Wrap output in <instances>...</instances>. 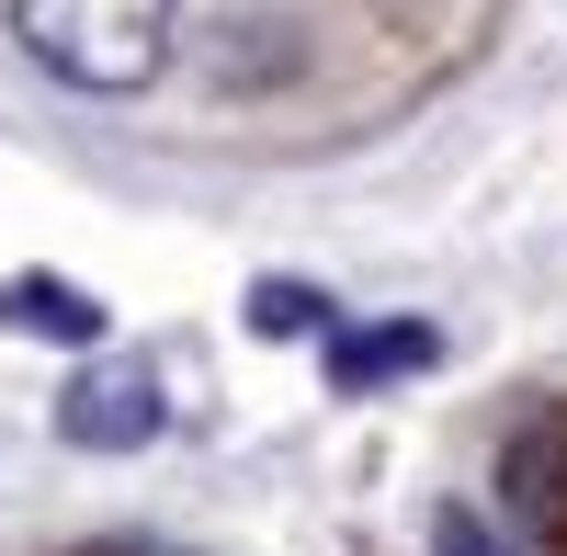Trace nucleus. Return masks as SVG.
Returning <instances> with one entry per match:
<instances>
[{
	"label": "nucleus",
	"mask_w": 567,
	"mask_h": 556,
	"mask_svg": "<svg viewBox=\"0 0 567 556\" xmlns=\"http://www.w3.org/2000/svg\"><path fill=\"white\" fill-rule=\"evenodd\" d=\"M0 318L34 330V341H103V307H91L69 272H12V285H0Z\"/></svg>",
	"instance_id": "nucleus-4"
},
{
	"label": "nucleus",
	"mask_w": 567,
	"mask_h": 556,
	"mask_svg": "<svg viewBox=\"0 0 567 556\" xmlns=\"http://www.w3.org/2000/svg\"><path fill=\"white\" fill-rule=\"evenodd\" d=\"M159 421H171V398H159V375L136 352H114V363H91V375L58 387V432L80 454H136V443H159Z\"/></svg>",
	"instance_id": "nucleus-2"
},
{
	"label": "nucleus",
	"mask_w": 567,
	"mask_h": 556,
	"mask_svg": "<svg viewBox=\"0 0 567 556\" xmlns=\"http://www.w3.org/2000/svg\"><path fill=\"white\" fill-rule=\"evenodd\" d=\"M12 34L69 91H136L171 58V0H12Z\"/></svg>",
	"instance_id": "nucleus-1"
},
{
	"label": "nucleus",
	"mask_w": 567,
	"mask_h": 556,
	"mask_svg": "<svg viewBox=\"0 0 567 556\" xmlns=\"http://www.w3.org/2000/svg\"><path fill=\"white\" fill-rule=\"evenodd\" d=\"M432 556H523V545H511L499 523H477L465 500H443V512H432Z\"/></svg>",
	"instance_id": "nucleus-6"
},
{
	"label": "nucleus",
	"mask_w": 567,
	"mask_h": 556,
	"mask_svg": "<svg viewBox=\"0 0 567 556\" xmlns=\"http://www.w3.org/2000/svg\"><path fill=\"white\" fill-rule=\"evenodd\" d=\"M250 330H272V341L329 330V296H318V285H284V272H261V285H250Z\"/></svg>",
	"instance_id": "nucleus-5"
},
{
	"label": "nucleus",
	"mask_w": 567,
	"mask_h": 556,
	"mask_svg": "<svg viewBox=\"0 0 567 556\" xmlns=\"http://www.w3.org/2000/svg\"><path fill=\"white\" fill-rule=\"evenodd\" d=\"M443 341L420 330V318H374V330H329V387L363 398V387H386V375H420Z\"/></svg>",
	"instance_id": "nucleus-3"
}]
</instances>
